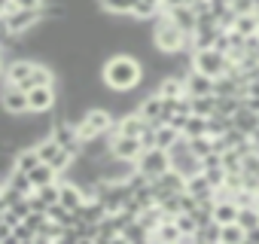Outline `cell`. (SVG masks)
<instances>
[{"label":"cell","mask_w":259,"mask_h":244,"mask_svg":"<svg viewBox=\"0 0 259 244\" xmlns=\"http://www.w3.org/2000/svg\"><path fill=\"white\" fill-rule=\"evenodd\" d=\"M144 76H147L144 64L128 52H116L101 64V79L110 92H132L144 83Z\"/></svg>","instance_id":"obj_1"},{"label":"cell","mask_w":259,"mask_h":244,"mask_svg":"<svg viewBox=\"0 0 259 244\" xmlns=\"http://www.w3.org/2000/svg\"><path fill=\"white\" fill-rule=\"evenodd\" d=\"M113 126H116V116H113L107 107H89V110L82 113V119L76 122L82 141H92V138H98V135H107Z\"/></svg>","instance_id":"obj_2"},{"label":"cell","mask_w":259,"mask_h":244,"mask_svg":"<svg viewBox=\"0 0 259 244\" xmlns=\"http://www.w3.org/2000/svg\"><path fill=\"white\" fill-rule=\"evenodd\" d=\"M168 153H171V168H174V171H180L186 180H189L192 174H201V159L192 153L189 138H180V141H177Z\"/></svg>","instance_id":"obj_3"},{"label":"cell","mask_w":259,"mask_h":244,"mask_svg":"<svg viewBox=\"0 0 259 244\" xmlns=\"http://www.w3.org/2000/svg\"><path fill=\"white\" fill-rule=\"evenodd\" d=\"M229 58L223 55V52H217V49H195L192 52V67L198 70V73H207V76H226V70H229Z\"/></svg>","instance_id":"obj_4"},{"label":"cell","mask_w":259,"mask_h":244,"mask_svg":"<svg viewBox=\"0 0 259 244\" xmlns=\"http://www.w3.org/2000/svg\"><path fill=\"white\" fill-rule=\"evenodd\" d=\"M138 171H144L150 180L162 177L165 171H171V153L162 150V147H150V150H144L141 159H138Z\"/></svg>","instance_id":"obj_5"},{"label":"cell","mask_w":259,"mask_h":244,"mask_svg":"<svg viewBox=\"0 0 259 244\" xmlns=\"http://www.w3.org/2000/svg\"><path fill=\"white\" fill-rule=\"evenodd\" d=\"M0 107H4L10 116H22V113H31L28 110V92L7 83V79H0Z\"/></svg>","instance_id":"obj_6"},{"label":"cell","mask_w":259,"mask_h":244,"mask_svg":"<svg viewBox=\"0 0 259 244\" xmlns=\"http://www.w3.org/2000/svg\"><path fill=\"white\" fill-rule=\"evenodd\" d=\"M43 22V7H34V10H22V7H13L10 13H7V25H10V31L16 34V37H22V34H28L34 25H40Z\"/></svg>","instance_id":"obj_7"},{"label":"cell","mask_w":259,"mask_h":244,"mask_svg":"<svg viewBox=\"0 0 259 244\" xmlns=\"http://www.w3.org/2000/svg\"><path fill=\"white\" fill-rule=\"evenodd\" d=\"M110 135H113V147H110V153H113L116 159L138 162V159H141V153L147 150V147L141 144V138H125V135H116L113 129H110Z\"/></svg>","instance_id":"obj_8"},{"label":"cell","mask_w":259,"mask_h":244,"mask_svg":"<svg viewBox=\"0 0 259 244\" xmlns=\"http://www.w3.org/2000/svg\"><path fill=\"white\" fill-rule=\"evenodd\" d=\"M153 192H156V205L162 201V198H168V195H174V192H186V177L180 174V171H165L162 177H156L153 180Z\"/></svg>","instance_id":"obj_9"},{"label":"cell","mask_w":259,"mask_h":244,"mask_svg":"<svg viewBox=\"0 0 259 244\" xmlns=\"http://www.w3.org/2000/svg\"><path fill=\"white\" fill-rule=\"evenodd\" d=\"M58 104L55 86H37L28 92V110L31 113H52V107Z\"/></svg>","instance_id":"obj_10"},{"label":"cell","mask_w":259,"mask_h":244,"mask_svg":"<svg viewBox=\"0 0 259 244\" xmlns=\"http://www.w3.org/2000/svg\"><path fill=\"white\" fill-rule=\"evenodd\" d=\"M183 83H186V95H189V98H204V95H213V76L198 73L195 67H192V70H186Z\"/></svg>","instance_id":"obj_11"},{"label":"cell","mask_w":259,"mask_h":244,"mask_svg":"<svg viewBox=\"0 0 259 244\" xmlns=\"http://www.w3.org/2000/svg\"><path fill=\"white\" fill-rule=\"evenodd\" d=\"M162 110H165V101H162V95H159V92H153V95L141 98V104H138V113L150 122V126H162Z\"/></svg>","instance_id":"obj_12"},{"label":"cell","mask_w":259,"mask_h":244,"mask_svg":"<svg viewBox=\"0 0 259 244\" xmlns=\"http://www.w3.org/2000/svg\"><path fill=\"white\" fill-rule=\"evenodd\" d=\"M165 13L171 16V22H174L183 34H195V28H198V16H195L192 7H174V10H165Z\"/></svg>","instance_id":"obj_13"},{"label":"cell","mask_w":259,"mask_h":244,"mask_svg":"<svg viewBox=\"0 0 259 244\" xmlns=\"http://www.w3.org/2000/svg\"><path fill=\"white\" fill-rule=\"evenodd\" d=\"M37 86H55V70L49 67V64H34V70H31V76L19 86V89H25V92H31V89H37Z\"/></svg>","instance_id":"obj_14"},{"label":"cell","mask_w":259,"mask_h":244,"mask_svg":"<svg viewBox=\"0 0 259 244\" xmlns=\"http://www.w3.org/2000/svg\"><path fill=\"white\" fill-rule=\"evenodd\" d=\"M85 189H79L76 183H70V180H61V205L67 208V211H79L82 205H85Z\"/></svg>","instance_id":"obj_15"},{"label":"cell","mask_w":259,"mask_h":244,"mask_svg":"<svg viewBox=\"0 0 259 244\" xmlns=\"http://www.w3.org/2000/svg\"><path fill=\"white\" fill-rule=\"evenodd\" d=\"M232 122H235V129L238 132H244L247 138H253L256 132H259V113H253V110H247L244 104H241V110L232 116Z\"/></svg>","instance_id":"obj_16"},{"label":"cell","mask_w":259,"mask_h":244,"mask_svg":"<svg viewBox=\"0 0 259 244\" xmlns=\"http://www.w3.org/2000/svg\"><path fill=\"white\" fill-rule=\"evenodd\" d=\"M156 92H159L162 98H183V95H186V83H183V76L171 73V76H162V79L156 83Z\"/></svg>","instance_id":"obj_17"},{"label":"cell","mask_w":259,"mask_h":244,"mask_svg":"<svg viewBox=\"0 0 259 244\" xmlns=\"http://www.w3.org/2000/svg\"><path fill=\"white\" fill-rule=\"evenodd\" d=\"M186 192H189V195H195L198 201L213 198V186H210V180L204 177V171H201V174H192V177L186 180Z\"/></svg>","instance_id":"obj_18"},{"label":"cell","mask_w":259,"mask_h":244,"mask_svg":"<svg viewBox=\"0 0 259 244\" xmlns=\"http://www.w3.org/2000/svg\"><path fill=\"white\" fill-rule=\"evenodd\" d=\"M31 174V183H34V189H40V186H49V183H58V171L52 168V165H46V162H40L34 171H28Z\"/></svg>","instance_id":"obj_19"},{"label":"cell","mask_w":259,"mask_h":244,"mask_svg":"<svg viewBox=\"0 0 259 244\" xmlns=\"http://www.w3.org/2000/svg\"><path fill=\"white\" fill-rule=\"evenodd\" d=\"M76 214H79V220H85V223H101V220H104L110 211H107V208H104L98 198H85V205H82Z\"/></svg>","instance_id":"obj_20"},{"label":"cell","mask_w":259,"mask_h":244,"mask_svg":"<svg viewBox=\"0 0 259 244\" xmlns=\"http://www.w3.org/2000/svg\"><path fill=\"white\" fill-rule=\"evenodd\" d=\"M238 205H235V198H223V201H217V208H213V220L220 223V226H226V223H235L238 220Z\"/></svg>","instance_id":"obj_21"},{"label":"cell","mask_w":259,"mask_h":244,"mask_svg":"<svg viewBox=\"0 0 259 244\" xmlns=\"http://www.w3.org/2000/svg\"><path fill=\"white\" fill-rule=\"evenodd\" d=\"M235 129V122H232V116H226V113H213L210 119H207V135L210 138H223L226 132H232Z\"/></svg>","instance_id":"obj_22"},{"label":"cell","mask_w":259,"mask_h":244,"mask_svg":"<svg viewBox=\"0 0 259 244\" xmlns=\"http://www.w3.org/2000/svg\"><path fill=\"white\" fill-rule=\"evenodd\" d=\"M138 0H98V7L110 16H132Z\"/></svg>","instance_id":"obj_23"},{"label":"cell","mask_w":259,"mask_h":244,"mask_svg":"<svg viewBox=\"0 0 259 244\" xmlns=\"http://www.w3.org/2000/svg\"><path fill=\"white\" fill-rule=\"evenodd\" d=\"M37 165H40V153H37V147H25V150L16 153V171H34Z\"/></svg>","instance_id":"obj_24"},{"label":"cell","mask_w":259,"mask_h":244,"mask_svg":"<svg viewBox=\"0 0 259 244\" xmlns=\"http://www.w3.org/2000/svg\"><path fill=\"white\" fill-rule=\"evenodd\" d=\"M138 220H141V226H144V229H147V232L153 235V232H156V229L162 226V220H165V211H162L159 205H153V208L141 211V217H138Z\"/></svg>","instance_id":"obj_25"},{"label":"cell","mask_w":259,"mask_h":244,"mask_svg":"<svg viewBox=\"0 0 259 244\" xmlns=\"http://www.w3.org/2000/svg\"><path fill=\"white\" fill-rule=\"evenodd\" d=\"M183 135L174 129V126H156V147H162V150H171L177 141H180Z\"/></svg>","instance_id":"obj_26"},{"label":"cell","mask_w":259,"mask_h":244,"mask_svg":"<svg viewBox=\"0 0 259 244\" xmlns=\"http://www.w3.org/2000/svg\"><path fill=\"white\" fill-rule=\"evenodd\" d=\"M7 186H13V189H16V192H22V195H31V192H34L31 174H28V171H16V168H13V174H10Z\"/></svg>","instance_id":"obj_27"},{"label":"cell","mask_w":259,"mask_h":244,"mask_svg":"<svg viewBox=\"0 0 259 244\" xmlns=\"http://www.w3.org/2000/svg\"><path fill=\"white\" fill-rule=\"evenodd\" d=\"M195 238H198L201 244H220V241H223V226H220L217 220H210L207 226H201V229L195 232Z\"/></svg>","instance_id":"obj_28"},{"label":"cell","mask_w":259,"mask_h":244,"mask_svg":"<svg viewBox=\"0 0 259 244\" xmlns=\"http://www.w3.org/2000/svg\"><path fill=\"white\" fill-rule=\"evenodd\" d=\"M204 135H207V119H204V116H195V113H192V116L186 119L183 138H189V141H192V138H204Z\"/></svg>","instance_id":"obj_29"},{"label":"cell","mask_w":259,"mask_h":244,"mask_svg":"<svg viewBox=\"0 0 259 244\" xmlns=\"http://www.w3.org/2000/svg\"><path fill=\"white\" fill-rule=\"evenodd\" d=\"M232 31H238L241 37H253V34H259V16H256V13H253V16H238V22H235Z\"/></svg>","instance_id":"obj_30"},{"label":"cell","mask_w":259,"mask_h":244,"mask_svg":"<svg viewBox=\"0 0 259 244\" xmlns=\"http://www.w3.org/2000/svg\"><path fill=\"white\" fill-rule=\"evenodd\" d=\"M37 192V198L49 208V205H58L61 201V180L58 183H49V186H40V189H34Z\"/></svg>","instance_id":"obj_31"},{"label":"cell","mask_w":259,"mask_h":244,"mask_svg":"<svg viewBox=\"0 0 259 244\" xmlns=\"http://www.w3.org/2000/svg\"><path fill=\"white\" fill-rule=\"evenodd\" d=\"M235 223H238V226H241L244 232L256 229V226H259V208H256V205H253V208H241V211H238V220H235Z\"/></svg>","instance_id":"obj_32"},{"label":"cell","mask_w":259,"mask_h":244,"mask_svg":"<svg viewBox=\"0 0 259 244\" xmlns=\"http://www.w3.org/2000/svg\"><path fill=\"white\" fill-rule=\"evenodd\" d=\"M189 147H192V153H195L198 159H204V156L213 153V138H210V135H204V138H192Z\"/></svg>","instance_id":"obj_33"},{"label":"cell","mask_w":259,"mask_h":244,"mask_svg":"<svg viewBox=\"0 0 259 244\" xmlns=\"http://www.w3.org/2000/svg\"><path fill=\"white\" fill-rule=\"evenodd\" d=\"M244 238H247V232L238 223H226L223 226V244H241Z\"/></svg>","instance_id":"obj_34"},{"label":"cell","mask_w":259,"mask_h":244,"mask_svg":"<svg viewBox=\"0 0 259 244\" xmlns=\"http://www.w3.org/2000/svg\"><path fill=\"white\" fill-rule=\"evenodd\" d=\"M241 98H220L217 95V113H226V116H235L238 110H241Z\"/></svg>","instance_id":"obj_35"},{"label":"cell","mask_w":259,"mask_h":244,"mask_svg":"<svg viewBox=\"0 0 259 244\" xmlns=\"http://www.w3.org/2000/svg\"><path fill=\"white\" fill-rule=\"evenodd\" d=\"M174 223H177V229H180L183 235H195V232H198V223H195L192 214H180V217H174Z\"/></svg>","instance_id":"obj_36"},{"label":"cell","mask_w":259,"mask_h":244,"mask_svg":"<svg viewBox=\"0 0 259 244\" xmlns=\"http://www.w3.org/2000/svg\"><path fill=\"white\" fill-rule=\"evenodd\" d=\"M241 174H244V177H253V180H259V153H250V156L244 159V168H241Z\"/></svg>","instance_id":"obj_37"},{"label":"cell","mask_w":259,"mask_h":244,"mask_svg":"<svg viewBox=\"0 0 259 244\" xmlns=\"http://www.w3.org/2000/svg\"><path fill=\"white\" fill-rule=\"evenodd\" d=\"M232 10H235V16H253L256 4L253 0H232Z\"/></svg>","instance_id":"obj_38"},{"label":"cell","mask_w":259,"mask_h":244,"mask_svg":"<svg viewBox=\"0 0 259 244\" xmlns=\"http://www.w3.org/2000/svg\"><path fill=\"white\" fill-rule=\"evenodd\" d=\"M204 177L210 180V186H213V189H220V186L226 183V168H207V171H204Z\"/></svg>","instance_id":"obj_39"},{"label":"cell","mask_w":259,"mask_h":244,"mask_svg":"<svg viewBox=\"0 0 259 244\" xmlns=\"http://www.w3.org/2000/svg\"><path fill=\"white\" fill-rule=\"evenodd\" d=\"M10 211H13V214H16L19 220H25V217L31 214V198H28V195H25V198H19V201H16V205H13Z\"/></svg>","instance_id":"obj_40"},{"label":"cell","mask_w":259,"mask_h":244,"mask_svg":"<svg viewBox=\"0 0 259 244\" xmlns=\"http://www.w3.org/2000/svg\"><path fill=\"white\" fill-rule=\"evenodd\" d=\"M141 144L150 150V147H156V126H147V132L141 135Z\"/></svg>","instance_id":"obj_41"},{"label":"cell","mask_w":259,"mask_h":244,"mask_svg":"<svg viewBox=\"0 0 259 244\" xmlns=\"http://www.w3.org/2000/svg\"><path fill=\"white\" fill-rule=\"evenodd\" d=\"M55 244H79V235H76V229H64V232H61V238H58Z\"/></svg>","instance_id":"obj_42"},{"label":"cell","mask_w":259,"mask_h":244,"mask_svg":"<svg viewBox=\"0 0 259 244\" xmlns=\"http://www.w3.org/2000/svg\"><path fill=\"white\" fill-rule=\"evenodd\" d=\"M46 0H13V7H22V10H34V7H43Z\"/></svg>","instance_id":"obj_43"},{"label":"cell","mask_w":259,"mask_h":244,"mask_svg":"<svg viewBox=\"0 0 259 244\" xmlns=\"http://www.w3.org/2000/svg\"><path fill=\"white\" fill-rule=\"evenodd\" d=\"M241 101H244V107H247V110L259 113V98H241Z\"/></svg>","instance_id":"obj_44"},{"label":"cell","mask_w":259,"mask_h":244,"mask_svg":"<svg viewBox=\"0 0 259 244\" xmlns=\"http://www.w3.org/2000/svg\"><path fill=\"white\" fill-rule=\"evenodd\" d=\"M247 238H250L253 244H259V226H256V229H250V232H247Z\"/></svg>","instance_id":"obj_45"},{"label":"cell","mask_w":259,"mask_h":244,"mask_svg":"<svg viewBox=\"0 0 259 244\" xmlns=\"http://www.w3.org/2000/svg\"><path fill=\"white\" fill-rule=\"evenodd\" d=\"M0 244H22V241H19V238H16V232H13L10 238H4V241H0Z\"/></svg>","instance_id":"obj_46"},{"label":"cell","mask_w":259,"mask_h":244,"mask_svg":"<svg viewBox=\"0 0 259 244\" xmlns=\"http://www.w3.org/2000/svg\"><path fill=\"white\" fill-rule=\"evenodd\" d=\"M4 67H7V58H4V49H0V79H4Z\"/></svg>","instance_id":"obj_47"},{"label":"cell","mask_w":259,"mask_h":244,"mask_svg":"<svg viewBox=\"0 0 259 244\" xmlns=\"http://www.w3.org/2000/svg\"><path fill=\"white\" fill-rule=\"evenodd\" d=\"M241 244H253V241H250V238H244V241H241Z\"/></svg>","instance_id":"obj_48"},{"label":"cell","mask_w":259,"mask_h":244,"mask_svg":"<svg viewBox=\"0 0 259 244\" xmlns=\"http://www.w3.org/2000/svg\"><path fill=\"white\" fill-rule=\"evenodd\" d=\"M256 208H259V189H256Z\"/></svg>","instance_id":"obj_49"},{"label":"cell","mask_w":259,"mask_h":244,"mask_svg":"<svg viewBox=\"0 0 259 244\" xmlns=\"http://www.w3.org/2000/svg\"><path fill=\"white\" fill-rule=\"evenodd\" d=\"M253 4H256V13H259V0H253Z\"/></svg>","instance_id":"obj_50"},{"label":"cell","mask_w":259,"mask_h":244,"mask_svg":"<svg viewBox=\"0 0 259 244\" xmlns=\"http://www.w3.org/2000/svg\"><path fill=\"white\" fill-rule=\"evenodd\" d=\"M165 244H180V241H165Z\"/></svg>","instance_id":"obj_51"},{"label":"cell","mask_w":259,"mask_h":244,"mask_svg":"<svg viewBox=\"0 0 259 244\" xmlns=\"http://www.w3.org/2000/svg\"><path fill=\"white\" fill-rule=\"evenodd\" d=\"M256 55H259V49H256Z\"/></svg>","instance_id":"obj_52"}]
</instances>
